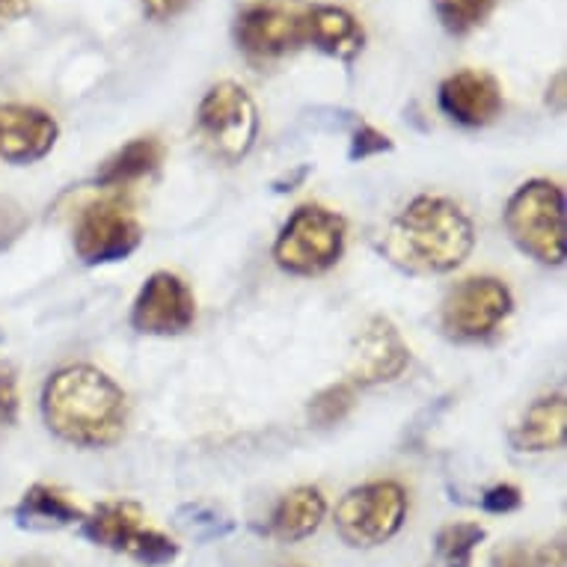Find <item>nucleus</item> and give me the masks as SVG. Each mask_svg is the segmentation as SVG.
Returning <instances> with one entry per match:
<instances>
[{
    "label": "nucleus",
    "instance_id": "1",
    "mask_svg": "<svg viewBox=\"0 0 567 567\" xmlns=\"http://www.w3.org/2000/svg\"><path fill=\"white\" fill-rule=\"evenodd\" d=\"M42 416L56 437L72 446H113L125 431V392L93 365H69L45 383Z\"/></svg>",
    "mask_w": 567,
    "mask_h": 567
},
{
    "label": "nucleus",
    "instance_id": "2",
    "mask_svg": "<svg viewBox=\"0 0 567 567\" xmlns=\"http://www.w3.org/2000/svg\"><path fill=\"white\" fill-rule=\"evenodd\" d=\"M475 229L464 208L446 196H416L390 224L383 250L413 274H449L473 252Z\"/></svg>",
    "mask_w": 567,
    "mask_h": 567
},
{
    "label": "nucleus",
    "instance_id": "3",
    "mask_svg": "<svg viewBox=\"0 0 567 567\" xmlns=\"http://www.w3.org/2000/svg\"><path fill=\"white\" fill-rule=\"evenodd\" d=\"M505 229L532 259L561 265L567 252L565 194L553 182H526L505 205Z\"/></svg>",
    "mask_w": 567,
    "mask_h": 567
},
{
    "label": "nucleus",
    "instance_id": "4",
    "mask_svg": "<svg viewBox=\"0 0 567 567\" xmlns=\"http://www.w3.org/2000/svg\"><path fill=\"white\" fill-rule=\"evenodd\" d=\"M344 250V220L321 205H300L298 212L282 226L274 259L282 270L298 277L324 274L342 259Z\"/></svg>",
    "mask_w": 567,
    "mask_h": 567
},
{
    "label": "nucleus",
    "instance_id": "5",
    "mask_svg": "<svg viewBox=\"0 0 567 567\" xmlns=\"http://www.w3.org/2000/svg\"><path fill=\"white\" fill-rule=\"evenodd\" d=\"M196 125H199V137L205 140L212 155L226 164H235L256 143L259 113L244 86L226 81L205 93V99L199 102V113H196Z\"/></svg>",
    "mask_w": 567,
    "mask_h": 567
},
{
    "label": "nucleus",
    "instance_id": "6",
    "mask_svg": "<svg viewBox=\"0 0 567 567\" xmlns=\"http://www.w3.org/2000/svg\"><path fill=\"white\" fill-rule=\"evenodd\" d=\"M408 517V496L395 482H372L344 493L336 508V529L351 547H378L401 529Z\"/></svg>",
    "mask_w": 567,
    "mask_h": 567
},
{
    "label": "nucleus",
    "instance_id": "7",
    "mask_svg": "<svg viewBox=\"0 0 567 567\" xmlns=\"http://www.w3.org/2000/svg\"><path fill=\"white\" fill-rule=\"evenodd\" d=\"M81 523L93 544L125 553L140 565L161 567L178 556V547L164 532L143 526V508L137 503H104Z\"/></svg>",
    "mask_w": 567,
    "mask_h": 567
},
{
    "label": "nucleus",
    "instance_id": "8",
    "mask_svg": "<svg viewBox=\"0 0 567 567\" xmlns=\"http://www.w3.org/2000/svg\"><path fill=\"white\" fill-rule=\"evenodd\" d=\"M309 7L286 0L250 3L235 21V39L252 60H279L307 42Z\"/></svg>",
    "mask_w": 567,
    "mask_h": 567
},
{
    "label": "nucleus",
    "instance_id": "9",
    "mask_svg": "<svg viewBox=\"0 0 567 567\" xmlns=\"http://www.w3.org/2000/svg\"><path fill=\"white\" fill-rule=\"evenodd\" d=\"M514 298L503 279L473 277L457 282L443 300V330L452 339H484L512 316Z\"/></svg>",
    "mask_w": 567,
    "mask_h": 567
},
{
    "label": "nucleus",
    "instance_id": "10",
    "mask_svg": "<svg viewBox=\"0 0 567 567\" xmlns=\"http://www.w3.org/2000/svg\"><path fill=\"white\" fill-rule=\"evenodd\" d=\"M143 241L137 217L120 203H95L75 226V252L84 265H113L128 259Z\"/></svg>",
    "mask_w": 567,
    "mask_h": 567
},
{
    "label": "nucleus",
    "instance_id": "11",
    "mask_svg": "<svg viewBox=\"0 0 567 567\" xmlns=\"http://www.w3.org/2000/svg\"><path fill=\"white\" fill-rule=\"evenodd\" d=\"M196 300L187 289V282L158 270L146 279L140 289L134 309H131V327L143 336H178L194 324Z\"/></svg>",
    "mask_w": 567,
    "mask_h": 567
},
{
    "label": "nucleus",
    "instance_id": "12",
    "mask_svg": "<svg viewBox=\"0 0 567 567\" xmlns=\"http://www.w3.org/2000/svg\"><path fill=\"white\" fill-rule=\"evenodd\" d=\"M408 363L410 348L395 324L390 318H372L353 342L348 374H351V383L374 386V383H390L401 378Z\"/></svg>",
    "mask_w": 567,
    "mask_h": 567
},
{
    "label": "nucleus",
    "instance_id": "13",
    "mask_svg": "<svg viewBox=\"0 0 567 567\" xmlns=\"http://www.w3.org/2000/svg\"><path fill=\"white\" fill-rule=\"evenodd\" d=\"M440 111L466 128H484L503 113V90L487 72L464 69L446 78L437 93Z\"/></svg>",
    "mask_w": 567,
    "mask_h": 567
},
{
    "label": "nucleus",
    "instance_id": "14",
    "mask_svg": "<svg viewBox=\"0 0 567 567\" xmlns=\"http://www.w3.org/2000/svg\"><path fill=\"white\" fill-rule=\"evenodd\" d=\"M54 116L30 104H0V158L10 164H33L56 143Z\"/></svg>",
    "mask_w": 567,
    "mask_h": 567
},
{
    "label": "nucleus",
    "instance_id": "15",
    "mask_svg": "<svg viewBox=\"0 0 567 567\" xmlns=\"http://www.w3.org/2000/svg\"><path fill=\"white\" fill-rule=\"evenodd\" d=\"M307 42L342 63H351L363 51L365 33L363 24L342 7H309Z\"/></svg>",
    "mask_w": 567,
    "mask_h": 567
},
{
    "label": "nucleus",
    "instance_id": "16",
    "mask_svg": "<svg viewBox=\"0 0 567 567\" xmlns=\"http://www.w3.org/2000/svg\"><path fill=\"white\" fill-rule=\"evenodd\" d=\"M567 440V399L547 395L526 410V416L512 434V443L520 452H553Z\"/></svg>",
    "mask_w": 567,
    "mask_h": 567
},
{
    "label": "nucleus",
    "instance_id": "17",
    "mask_svg": "<svg viewBox=\"0 0 567 567\" xmlns=\"http://www.w3.org/2000/svg\"><path fill=\"white\" fill-rule=\"evenodd\" d=\"M16 523L21 529H63V526H72V523H81L86 517L81 508H78L65 493H60L56 487H48V484H33L21 503L16 505Z\"/></svg>",
    "mask_w": 567,
    "mask_h": 567
},
{
    "label": "nucleus",
    "instance_id": "18",
    "mask_svg": "<svg viewBox=\"0 0 567 567\" xmlns=\"http://www.w3.org/2000/svg\"><path fill=\"white\" fill-rule=\"evenodd\" d=\"M327 514L324 496L318 487H298L279 499L277 512L270 517V535L279 540H303L321 526Z\"/></svg>",
    "mask_w": 567,
    "mask_h": 567
},
{
    "label": "nucleus",
    "instance_id": "19",
    "mask_svg": "<svg viewBox=\"0 0 567 567\" xmlns=\"http://www.w3.org/2000/svg\"><path fill=\"white\" fill-rule=\"evenodd\" d=\"M164 161V146L158 137H137L131 140L128 146H122L113 158H107L99 169V185L102 187H120L131 185L137 178L150 176L161 167Z\"/></svg>",
    "mask_w": 567,
    "mask_h": 567
},
{
    "label": "nucleus",
    "instance_id": "20",
    "mask_svg": "<svg viewBox=\"0 0 567 567\" xmlns=\"http://www.w3.org/2000/svg\"><path fill=\"white\" fill-rule=\"evenodd\" d=\"M499 0H434L440 24L452 33V37H466L470 30L482 28L484 21L491 19Z\"/></svg>",
    "mask_w": 567,
    "mask_h": 567
},
{
    "label": "nucleus",
    "instance_id": "21",
    "mask_svg": "<svg viewBox=\"0 0 567 567\" xmlns=\"http://www.w3.org/2000/svg\"><path fill=\"white\" fill-rule=\"evenodd\" d=\"M482 540L484 529L478 523H452L437 535V553L446 567H470Z\"/></svg>",
    "mask_w": 567,
    "mask_h": 567
},
{
    "label": "nucleus",
    "instance_id": "22",
    "mask_svg": "<svg viewBox=\"0 0 567 567\" xmlns=\"http://www.w3.org/2000/svg\"><path fill=\"white\" fill-rule=\"evenodd\" d=\"M353 401H357L353 383H333V386H327L309 401V422L316 429H333L351 413Z\"/></svg>",
    "mask_w": 567,
    "mask_h": 567
},
{
    "label": "nucleus",
    "instance_id": "23",
    "mask_svg": "<svg viewBox=\"0 0 567 567\" xmlns=\"http://www.w3.org/2000/svg\"><path fill=\"white\" fill-rule=\"evenodd\" d=\"M178 526L196 538H215V535H226V532L233 529V523L220 517L212 508H203V505H187L185 512L178 514Z\"/></svg>",
    "mask_w": 567,
    "mask_h": 567
},
{
    "label": "nucleus",
    "instance_id": "24",
    "mask_svg": "<svg viewBox=\"0 0 567 567\" xmlns=\"http://www.w3.org/2000/svg\"><path fill=\"white\" fill-rule=\"evenodd\" d=\"M28 233V215L16 199L0 196V252H7L21 235Z\"/></svg>",
    "mask_w": 567,
    "mask_h": 567
},
{
    "label": "nucleus",
    "instance_id": "25",
    "mask_svg": "<svg viewBox=\"0 0 567 567\" xmlns=\"http://www.w3.org/2000/svg\"><path fill=\"white\" fill-rule=\"evenodd\" d=\"M383 152H392V140L386 137V134H381V131L372 128V125H360V128L353 131L348 158L365 161V158H374V155H383Z\"/></svg>",
    "mask_w": 567,
    "mask_h": 567
},
{
    "label": "nucleus",
    "instance_id": "26",
    "mask_svg": "<svg viewBox=\"0 0 567 567\" xmlns=\"http://www.w3.org/2000/svg\"><path fill=\"white\" fill-rule=\"evenodd\" d=\"M19 419V381L12 365H0V429H10Z\"/></svg>",
    "mask_w": 567,
    "mask_h": 567
},
{
    "label": "nucleus",
    "instance_id": "27",
    "mask_svg": "<svg viewBox=\"0 0 567 567\" xmlns=\"http://www.w3.org/2000/svg\"><path fill=\"white\" fill-rule=\"evenodd\" d=\"M520 505H523V496L514 484H496V487H491V491H484L482 496V508L491 514L517 512Z\"/></svg>",
    "mask_w": 567,
    "mask_h": 567
},
{
    "label": "nucleus",
    "instance_id": "28",
    "mask_svg": "<svg viewBox=\"0 0 567 567\" xmlns=\"http://www.w3.org/2000/svg\"><path fill=\"white\" fill-rule=\"evenodd\" d=\"M190 3H194V0H143L146 16L155 21L176 19V16H182V12H185Z\"/></svg>",
    "mask_w": 567,
    "mask_h": 567
},
{
    "label": "nucleus",
    "instance_id": "29",
    "mask_svg": "<svg viewBox=\"0 0 567 567\" xmlns=\"http://www.w3.org/2000/svg\"><path fill=\"white\" fill-rule=\"evenodd\" d=\"M493 567H535V558L523 547H505L493 556Z\"/></svg>",
    "mask_w": 567,
    "mask_h": 567
},
{
    "label": "nucleus",
    "instance_id": "30",
    "mask_svg": "<svg viewBox=\"0 0 567 567\" xmlns=\"http://www.w3.org/2000/svg\"><path fill=\"white\" fill-rule=\"evenodd\" d=\"M535 567H565V544H561V540L549 544V547L535 558Z\"/></svg>",
    "mask_w": 567,
    "mask_h": 567
},
{
    "label": "nucleus",
    "instance_id": "31",
    "mask_svg": "<svg viewBox=\"0 0 567 567\" xmlns=\"http://www.w3.org/2000/svg\"><path fill=\"white\" fill-rule=\"evenodd\" d=\"M30 10V0H0V21H16Z\"/></svg>",
    "mask_w": 567,
    "mask_h": 567
},
{
    "label": "nucleus",
    "instance_id": "32",
    "mask_svg": "<svg viewBox=\"0 0 567 567\" xmlns=\"http://www.w3.org/2000/svg\"><path fill=\"white\" fill-rule=\"evenodd\" d=\"M0 342H3V330H0Z\"/></svg>",
    "mask_w": 567,
    "mask_h": 567
}]
</instances>
